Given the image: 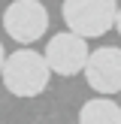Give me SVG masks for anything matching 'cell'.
<instances>
[{"label":"cell","mask_w":121,"mask_h":124,"mask_svg":"<svg viewBox=\"0 0 121 124\" xmlns=\"http://www.w3.org/2000/svg\"><path fill=\"white\" fill-rule=\"evenodd\" d=\"M3 79L6 91L15 97H36L48 88L52 82V70H48L45 58L33 48H15L12 54H6V64H3Z\"/></svg>","instance_id":"obj_1"},{"label":"cell","mask_w":121,"mask_h":124,"mask_svg":"<svg viewBox=\"0 0 121 124\" xmlns=\"http://www.w3.org/2000/svg\"><path fill=\"white\" fill-rule=\"evenodd\" d=\"M115 15H118L115 0H64V21L82 39H94L112 30Z\"/></svg>","instance_id":"obj_2"},{"label":"cell","mask_w":121,"mask_h":124,"mask_svg":"<svg viewBox=\"0 0 121 124\" xmlns=\"http://www.w3.org/2000/svg\"><path fill=\"white\" fill-rule=\"evenodd\" d=\"M3 27L15 42L30 46L48 30V9L39 0H12L3 12Z\"/></svg>","instance_id":"obj_3"},{"label":"cell","mask_w":121,"mask_h":124,"mask_svg":"<svg viewBox=\"0 0 121 124\" xmlns=\"http://www.w3.org/2000/svg\"><path fill=\"white\" fill-rule=\"evenodd\" d=\"M88 54H91L88 42L73 30H64V33H54L45 42L42 58H45L48 70L58 73V76H79V73H85Z\"/></svg>","instance_id":"obj_4"},{"label":"cell","mask_w":121,"mask_h":124,"mask_svg":"<svg viewBox=\"0 0 121 124\" xmlns=\"http://www.w3.org/2000/svg\"><path fill=\"white\" fill-rule=\"evenodd\" d=\"M85 79H88L91 91L100 97L118 94L121 91V48L118 46H103L88 54L85 64Z\"/></svg>","instance_id":"obj_5"},{"label":"cell","mask_w":121,"mask_h":124,"mask_svg":"<svg viewBox=\"0 0 121 124\" xmlns=\"http://www.w3.org/2000/svg\"><path fill=\"white\" fill-rule=\"evenodd\" d=\"M79 124H121V106L109 97H91L79 109Z\"/></svg>","instance_id":"obj_6"},{"label":"cell","mask_w":121,"mask_h":124,"mask_svg":"<svg viewBox=\"0 0 121 124\" xmlns=\"http://www.w3.org/2000/svg\"><path fill=\"white\" fill-rule=\"evenodd\" d=\"M3 64H6V48H3V42H0V73H3Z\"/></svg>","instance_id":"obj_7"},{"label":"cell","mask_w":121,"mask_h":124,"mask_svg":"<svg viewBox=\"0 0 121 124\" xmlns=\"http://www.w3.org/2000/svg\"><path fill=\"white\" fill-rule=\"evenodd\" d=\"M115 30L121 33V6H118V15H115Z\"/></svg>","instance_id":"obj_8"}]
</instances>
